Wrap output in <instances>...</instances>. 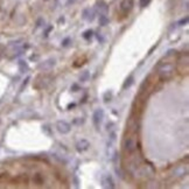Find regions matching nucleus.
I'll return each mask as SVG.
<instances>
[{
	"instance_id": "2",
	"label": "nucleus",
	"mask_w": 189,
	"mask_h": 189,
	"mask_svg": "<svg viewBox=\"0 0 189 189\" xmlns=\"http://www.w3.org/2000/svg\"><path fill=\"white\" fill-rule=\"evenodd\" d=\"M53 78L50 75H47V74H43V75H40L38 79H36V83H35V88H38V89H44V88L48 87V84L50 83Z\"/></svg>"
},
{
	"instance_id": "5",
	"label": "nucleus",
	"mask_w": 189,
	"mask_h": 189,
	"mask_svg": "<svg viewBox=\"0 0 189 189\" xmlns=\"http://www.w3.org/2000/svg\"><path fill=\"white\" fill-rule=\"evenodd\" d=\"M82 19L87 20L89 22H92L96 19V11L95 8H85L82 13Z\"/></svg>"
},
{
	"instance_id": "15",
	"label": "nucleus",
	"mask_w": 189,
	"mask_h": 189,
	"mask_svg": "<svg viewBox=\"0 0 189 189\" xmlns=\"http://www.w3.org/2000/svg\"><path fill=\"white\" fill-rule=\"evenodd\" d=\"M89 78H90V74H89V71H83V74L81 75V77H79V79H81L82 82H87V81H89Z\"/></svg>"
},
{
	"instance_id": "21",
	"label": "nucleus",
	"mask_w": 189,
	"mask_h": 189,
	"mask_svg": "<svg viewBox=\"0 0 189 189\" xmlns=\"http://www.w3.org/2000/svg\"><path fill=\"white\" fill-rule=\"evenodd\" d=\"M78 90H79V87H78L77 84H73L71 85V91L73 92H77Z\"/></svg>"
},
{
	"instance_id": "7",
	"label": "nucleus",
	"mask_w": 189,
	"mask_h": 189,
	"mask_svg": "<svg viewBox=\"0 0 189 189\" xmlns=\"http://www.w3.org/2000/svg\"><path fill=\"white\" fill-rule=\"evenodd\" d=\"M89 148H90V142L87 139H81L76 144V150H77L78 153H83V152L88 151Z\"/></svg>"
},
{
	"instance_id": "23",
	"label": "nucleus",
	"mask_w": 189,
	"mask_h": 189,
	"mask_svg": "<svg viewBox=\"0 0 189 189\" xmlns=\"http://www.w3.org/2000/svg\"><path fill=\"white\" fill-rule=\"evenodd\" d=\"M52 29H53V27H49V28L47 29V30H46V36L48 35V33H49V32H50V30H52Z\"/></svg>"
},
{
	"instance_id": "24",
	"label": "nucleus",
	"mask_w": 189,
	"mask_h": 189,
	"mask_svg": "<svg viewBox=\"0 0 189 189\" xmlns=\"http://www.w3.org/2000/svg\"><path fill=\"white\" fill-rule=\"evenodd\" d=\"M74 2H76V0H68L69 5H70V4H74Z\"/></svg>"
},
{
	"instance_id": "22",
	"label": "nucleus",
	"mask_w": 189,
	"mask_h": 189,
	"mask_svg": "<svg viewBox=\"0 0 189 189\" xmlns=\"http://www.w3.org/2000/svg\"><path fill=\"white\" fill-rule=\"evenodd\" d=\"M175 50H173V49H170V50H168V53L166 54V57H168V56H172V55H175Z\"/></svg>"
},
{
	"instance_id": "11",
	"label": "nucleus",
	"mask_w": 189,
	"mask_h": 189,
	"mask_svg": "<svg viewBox=\"0 0 189 189\" xmlns=\"http://www.w3.org/2000/svg\"><path fill=\"white\" fill-rule=\"evenodd\" d=\"M96 8H97V11L99 12V14H106L107 11H109V7H107V5L104 1H99L97 4V6H96Z\"/></svg>"
},
{
	"instance_id": "19",
	"label": "nucleus",
	"mask_w": 189,
	"mask_h": 189,
	"mask_svg": "<svg viewBox=\"0 0 189 189\" xmlns=\"http://www.w3.org/2000/svg\"><path fill=\"white\" fill-rule=\"evenodd\" d=\"M188 24V16H186L184 19H181L179 21V25L180 26H184V25H187Z\"/></svg>"
},
{
	"instance_id": "17",
	"label": "nucleus",
	"mask_w": 189,
	"mask_h": 189,
	"mask_svg": "<svg viewBox=\"0 0 189 189\" xmlns=\"http://www.w3.org/2000/svg\"><path fill=\"white\" fill-rule=\"evenodd\" d=\"M19 67H20V69L22 70V73H25V70H28V65H27V64H26L24 61H20Z\"/></svg>"
},
{
	"instance_id": "12",
	"label": "nucleus",
	"mask_w": 189,
	"mask_h": 189,
	"mask_svg": "<svg viewBox=\"0 0 189 189\" xmlns=\"http://www.w3.org/2000/svg\"><path fill=\"white\" fill-rule=\"evenodd\" d=\"M133 83H134V77L131 75V76H128V77L125 79V82H124V84H123V89H124V90L128 89V88L131 87Z\"/></svg>"
},
{
	"instance_id": "13",
	"label": "nucleus",
	"mask_w": 189,
	"mask_h": 189,
	"mask_svg": "<svg viewBox=\"0 0 189 189\" xmlns=\"http://www.w3.org/2000/svg\"><path fill=\"white\" fill-rule=\"evenodd\" d=\"M99 25L103 27L109 25V18L106 16V14H99Z\"/></svg>"
},
{
	"instance_id": "18",
	"label": "nucleus",
	"mask_w": 189,
	"mask_h": 189,
	"mask_svg": "<svg viewBox=\"0 0 189 189\" xmlns=\"http://www.w3.org/2000/svg\"><path fill=\"white\" fill-rule=\"evenodd\" d=\"M70 43H71V39L70 38H65L62 41V47H68V46H70Z\"/></svg>"
},
{
	"instance_id": "14",
	"label": "nucleus",
	"mask_w": 189,
	"mask_h": 189,
	"mask_svg": "<svg viewBox=\"0 0 189 189\" xmlns=\"http://www.w3.org/2000/svg\"><path fill=\"white\" fill-rule=\"evenodd\" d=\"M83 39L87 40V41H90V40L92 39V36H93V32H92L91 29H88V30H85L84 33H83Z\"/></svg>"
},
{
	"instance_id": "3",
	"label": "nucleus",
	"mask_w": 189,
	"mask_h": 189,
	"mask_svg": "<svg viewBox=\"0 0 189 189\" xmlns=\"http://www.w3.org/2000/svg\"><path fill=\"white\" fill-rule=\"evenodd\" d=\"M103 118H104V110H103V109H97L96 111L93 112V115H92V121H93V125L96 127V130H99L101 124H102L103 121Z\"/></svg>"
},
{
	"instance_id": "25",
	"label": "nucleus",
	"mask_w": 189,
	"mask_h": 189,
	"mask_svg": "<svg viewBox=\"0 0 189 189\" xmlns=\"http://www.w3.org/2000/svg\"><path fill=\"white\" fill-rule=\"evenodd\" d=\"M74 106H75V104H70V105H69V109H71V107H74Z\"/></svg>"
},
{
	"instance_id": "16",
	"label": "nucleus",
	"mask_w": 189,
	"mask_h": 189,
	"mask_svg": "<svg viewBox=\"0 0 189 189\" xmlns=\"http://www.w3.org/2000/svg\"><path fill=\"white\" fill-rule=\"evenodd\" d=\"M111 98H112V92L111 91L105 92V95H104V102L109 103L110 101H111Z\"/></svg>"
},
{
	"instance_id": "26",
	"label": "nucleus",
	"mask_w": 189,
	"mask_h": 189,
	"mask_svg": "<svg viewBox=\"0 0 189 189\" xmlns=\"http://www.w3.org/2000/svg\"><path fill=\"white\" fill-rule=\"evenodd\" d=\"M43 1H49V0H43Z\"/></svg>"
},
{
	"instance_id": "6",
	"label": "nucleus",
	"mask_w": 189,
	"mask_h": 189,
	"mask_svg": "<svg viewBox=\"0 0 189 189\" xmlns=\"http://www.w3.org/2000/svg\"><path fill=\"white\" fill-rule=\"evenodd\" d=\"M124 147H125L126 152L128 153H133L137 150V141L133 138H127L124 142Z\"/></svg>"
},
{
	"instance_id": "20",
	"label": "nucleus",
	"mask_w": 189,
	"mask_h": 189,
	"mask_svg": "<svg viewBox=\"0 0 189 189\" xmlns=\"http://www.w3.org/2000/svg\"><path fill=\"white\" fill-rule=\"evenodd\" d=\"M151 2V0H140V7H146Z\"/></svg>"
},
{
	"instance_id": "10",
	"label": "nucleus",
	"mask_w": 189,
	"mask_h": 189,
	"mask_svg": "<svg viewBox=\"0 0 189 189\" xmlns=\"http://www.w3.org/2000/svg\"><path fill=\"white\" fill-rule=\"evenodd\" d=\"M120 8L123 12L128 13L133 8V0H123L120 4Z\"/></svg>"
},
{
	"instance_id": "4",
	"label": "nucleus",
	"mask_w": 189,
	"mask_h": 189,
	"mask_svg": "<svg viewBox=\"0 0 189 189\" xmlns=\"http://www.w3.org/2000/svg\"><path fill=\"white\" fill-rule=\"evenodd\" d=\"M56 128L61 134H68L71 131V125L65 120H58L56 124Z\"/></svg>"
},
{
	"instance_id": "8",
	"label": "nucleus",
	"mask_w": 189,
	"mask_h": 189,
	"mask_svg": "<svg viewBox=\"0 0 189 189\" xmlns=\"http://www.w3.org/2000/svg\"><path fill=\"white\" fill-rule=\"evenodd\" d=\"M102 186L104 188H115V182H113V179L110 174L104 175L102 178Z\"/></svg>"
},
{
	"instance_id": "9",
	"label": "nucleus",
	"mask_w": 189,
	"mask_h": 189,
	"mask_svg": "<svg viewBox=\"0 0 189 189\" xmlns=\"http://www.w3.org/2000/svg\"><path fill=\"white\" fill-rule=\"evenodd\" d=\"M55 60L54 58H49V60H47V61H44L43 63H40L39 68L40 70H43V71H48V70H50V69L54 68V65H55Z\"/></svg>"
},
{
	"instance_id": "1",
	"label": "nucleus",
	"mask_w": 189,
	"mask_h": 189,
	"mask_svg": "<svg viewBox=\"0 0 189 189\" xmlns=\"http://www.w3.org/2000/svg\"><path fill=\"white\" fill-rule=\"evenodd\" d=\"M175 65L173 63H162L158 68V75L162 81H168L174 75Z\"/></svg>"
}]
</instances>
